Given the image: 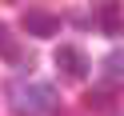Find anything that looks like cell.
<instances>
[{"mask_svg":"<svg viewBox=\"0 0 124 116\" xmlns=\"http://www.w3.org/2000/svg\"><path fill=\"white\" fill-rule=\"evenodd\" d=\"M56 104H60V96H56V88L48 80H32V84L16 80V84H8V108L16 116H44V112H56Z\"/></svg>","mask_w":124,"mask_h":116,"instance_id":"1","label":"cell"},{"mask_svg":"<svg viewBox=\"0 0 124 116\" xmlns=\"http://www.w3.org/2000/svg\"><path fill=\"white\" fill-rule=\"evenodd\" d=\"M52 60H56V68H60V76H64V80H84V76L92 72L88 52L76 48V44H60V48L52 52Z\"/></svg>","mask_w":124,"mask_h":116,"instance_id":"2","label":"cell"},{"mask_svg":"<svg viewBox=\"0 0 124 116\" xmlns=\"http://www.w3.org/2000/svg\"><path fill=\"white\" fill-rule=\"evenodd\" d=\"M60 24H64V20L56 16V12H48V8H28L24 16H20V28H24L28 36H56L60 32Z\"/></svg>","mask_w":124,"mask_h":116,"instance_id":"3","label":"cell"},{"mask_svg":"<svg viewBox=\"0 0 124 116\" xmlns=\"http://www.w3.org/2000/svg\"><path fill=\"white\" fill-rule=\"evenodd\" d=\"M0 56L8 60V64H16L20 72H24V68H32V56L16 44V36H12V28L4 24V20H0Z\"/></svg>","mask_w":124,"mask_h":116,"instance_id":"4","label":"cell"},{"mask_svg":"<svg viewBox=\"0 0 124 116\" xmlns=\"http://www.w3.org/2000/svg\"><path fill=\"white\" fill-rule=\"evenodd\" d=\"M100 72H104V84L108 88H120L124 84V48H112L104 60H100Z\"/></svg>","mask_w":124,"mask_h":116,"instance_id":"5","label":"cell"},{"mask_svg":"<svg viewBox=\"0 0 124 116\" xmlns=\"http://www.w3.org/2000/svg\"><path fill=\"white\" fill-rule=\"evenodd\" d=\"M96 24H100L104 36H124V12L116 4H100L96 8Z\"/></svg>","mask_w":124,"mask_h":116,"instance_id":"6","label":"cell"},{"mask_svg":"<svg viewBox=\"0 0 124 116\" xmlns=\"http://www.w3.org/2000/svg\"><path fill=\"white\" fill-rule=\"evenodd\" d=\"M116 88H108V84H100V88H88L84 92V108H92V112H112V104H116Z\"/></svg>","mask_w":124,"mask_h":116,"instance_id":"7","label":"cell"}]
</instances>
